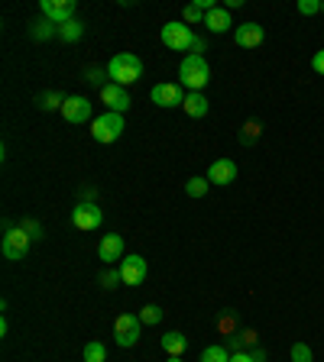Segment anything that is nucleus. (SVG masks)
Here are the masks:
<instances>
[{"mask_svg": "<svg viewBox=\"0 0 324 362\" xmlns=\"http://www.w3.org/2000/svg\"><path fill=\"white\" fill-rule=\"evenodd\" d=\"M81 36H85V23L81 20H69V23L59 26V39L62 42H78Z\"/></svg>", "mask_w": 324, "mask_h": 362, "instance_id": "21", "label": "nucleus"}, {"mask_svg": "<svg viewBox=\"0 0 324 362\" xmlns=\"http://www.w3.org/2000/svg\"><path fill=\"white\" fill-rule=\"evenodd\" d=\"M208 97H204V91H188L185 94V104H182V110H185L188 116H195V120H201V116H208Z\"/></svg>", "mask_w": 324, "mask_h": 362, "instance_id": "16", "label": "nucleus"}, {"mask_svg": "<svg viewBox=\"0 0 324 362\" xmlns=\"http://www.w3.org/2000/svg\"><path fill=\"white\" fill-rule=\"evenodd\" d=\"M62 116L69 120V123H85L88 116H91V100L81 97V94H71V97H65Z\"/></svg>", "mask_w": 324, "mask_h": 362, "instance_id": "12", "label": "nucleus"}, {"mask_svg": "<svg viewBox=\"0 0 324 362\" xmlns=\"http://www.w3.org/2000/svg\"><path fill=\"white\" fill-rule=\"evenodd\" d=\"M204 178H208L211 185L227 188L231 181H237V162H233V159H217V162H211V169Z\"/></svg>", "mask_w": 324, "mask_h": 362, "instance_id": "13", "label": "nucleus"}, {"mask_svg": "<svg viewBox=\"0 0 324 362\" xmlns=\"http://www.w3.org/2000/svg\"><path fill=\"white\" fill-rule=\"evenodd\" d=\"M30 36L36 39V42H42V39H52V36H59V26H55V23H49L46 16H39V20H33V23H30Z\"/></svg>", "mask_w": 324, "mask_h": 362, "instance_id": "20", "label": "nucleus"}, {"mask_svg": "<svg viewBox=\"0 0 324 362\" xmlns=\"http://www.w3.org/2000/svg\"><path fill=\"white\" fill-rule=\"evenodd\" d=\"M98 259L100 263H117V259H124V236H120V233H108L98 246Z\"/></svg>", "mask_w": 324, "mask_h": 362, "instance_id": "15", "label": "nucleus"}, {"mask_svg": "<svg viewBox=\"0 0 324 362\" xmlns=\"http://www.w3.org/2000/svg\"><path fill=\"white\" fill-rule=\"evenodd\" d=\"M100 100L108 104L110 114H127V110H130V104H133L130 91H127V88H120V85H114V81H108V85L100 88Z\"/></svg>", "mask_w": 324, "mask_h": 362, "instance_id": "11", "label": "nucleus"}, {"mask_svg": "<svg viewBox=\"0 0 324 362\" xmlns=\"http://www.w3.org/2000/svg\"><path fill=\"white\" fill-rule=\"evenodd\" d=\"M217 327H221V333L233 337V333H237V317H233V314H224L221 320H217Z\"/></svg>", "mask_w": 324, "mask_h": 362, "instance_id": "33", "label": "nucleus"}, {"mask_svg": "<svg viewBox=\"0 0 324 362\" xmlns=\"http://www.w3.org/2000/svg\"><path fill=\"white\" fill-rule=\"evenodd\" d=\"M146 275H149V265L143 255H124L120 259V278H124L127 288H139L146 282Z\"/></svg>", "mask_w": 324, "mask_h": 362, "instance_id": "8", "label": "nucleus"}, {"mask_svg": "<svg viewBox=\"0 0 324 362\" xmlns=\"http://www.w3.org/2000/svg\"><path fill=\"white\" fill-rule=\"evenodd\" d=\"M127 123H124V114H100L98 120L91 123V136L98 139V143H117V139L124 136Z\"/></svg>", "mask_w": 324, "mask_h": 362, "instance_id": "4", "label": "nucleus"}, {"mask_svg": "<svg viewBox=\"0 0 324 362\" xmlns=\"http://www.w3.org/2000/svg\"><path fill=\"white\" fill-rule=\"evenodd\" d=\"M256 330H237L233 337H227V349L231 353H247V349H256Z\"/></svg>", "mask_w": 324, "mask_h": 362, "instance_id": "18", "label": "nucleus"}, {"mask_svg": "<svg viewBox=\"0 0 324 362\" xmlns=\"http://www.w3.org/2000/svg\"><path fill=\"white\" fill-rule=\"evenodd\" d=\"M162 349L169 356H182L188 349V337L185 333H178V330H169L166 337H162Z\"/></svg>", "mask_w": 324, "mask_h": 362, "instance_id": "19", "label": "nucleus"}, {"mask_svg": "<svg viewBox=\"0 0 324 362\" xmlns=\"http://www.w3.org/2000/svg\"><path fill=\"white\" fill-rule=\"evenodd\" d=\"M260 136H262V123H260V120H247V123L240 126V143H243V146H253Z\"/></svg>", "mask_w": 324, "mask_h": 362, "instance_id": "22", "label": "nucleus"}, {"mask_svg": "<svg viewBox=\"0 0 324 362\" xmlns=\"http://www.w3.org/2000/svg\"><path fill=\"white\" fill-rule=\"evenodd\" d=\"M36 104H39V110H62V104H65V97L59 91H46V94H39L36 97Z\"/></svg>", "mask_w": 324, "mask_h": 362, "instance_id": "23", "label": "nucleus"}, {"mask_svg": "<svg viewBox=\"0 0 324 362\" xmlns=\"http://www.w3.org/2000/svg\"><path fill=\"white\" fill-rule=\"evenodd\" d=\"M204 26H208L211 32H227L233 26L231 10H227V7H214L208 16H204Z\"/></svg>", "mask_w": 324, "mask_h": 362, "instance_id": "17", "label": "nucleus"}, {"mask_svg": "<svg viewBox=\"0 0 324 362\" xmlns=\"http://www.w3.org/2000/svg\"><path fill=\"white\" fill-rule=\"evenodd\" d=\"M321 13H324V4H321Z\"/></svg>", "mask_w": 324, "mask_h": 362, "instance_id": "40", "label": "nucleus"}, {"mask_svg": "<svg viewBox=\"0 0 324 362\" xmlns=\"http://www.w3.org/2000/svg\"><path fill=\"white\" fill-rule=\"evenodd\" d=\"M208 188H211V181H208V178H201V175H195V178H188V181H185V194H188V198H204V194H208Z\"/></svg>", "mask_w": 324, "mask_h": 362, "instance_id": "24", "label": "nucleus"}, {"mask_svg": "<svg viewBox=\"0 0 324 362\" xmlns=\"http://www.w3.org/2000/svg\"><path fill=\"white\" fill-rule=\"evenodd\" d=\"M231 362H253L250 353H231Z\"/></svg>", "mask_w": 324, "mask_h": 362, "instance_id": "37", "label": "nucleus"}, {"mask_svg": "<svg viewBox=\"0 0 324 362\" xmlns=\"http://www.w3.org/2000/svg\"><path fill=\"white\" fill-rule=\"evenodd\" d=\"M108 359V349H104V343H98V339H91L85 346V362H104Z\"/></svg>", "mask_w": 324, "mask_h": 362, "instance_id": "27", "label": "nucleus"}, {"mask_svg": "<svg viewBox=\"0 0 324 362\" xmlns=\"http://www.w3.org/2000/svg\"><path fill=\"white\" fill-rule=\"evenodd\" d=\"M108 68H88L85 71V81H88V85H91V88H104V85H108Z\"/></svg>", "mask_w": 324, "mask_h": 362, "instance_id": "28", "label": "nucleus"}, {"mask_svg": "<svg viewBox=\"0 0 324 362\" xmlns=\"http://www.w3.org/2000/svg\"><path fill=\"white\" fill-rule=\"evenodd\" d=\"M250 356H253V362H266V353H262L260 346H256V349H250Z\"/></svg>", "mask_w": 324, "mask_h": 362, "instance_id": "38", "label": "nucleus"}, {"mask_svg": "<svg viewBox=\"0 0 324 362\" xmlns=\"http://www.w3.org/2000/svg\"><path fill=\"white\" fill-rule=\"evenodd\" d=\"M139 320H143V324H149V327L159 324V320H162V308H156V304H146V308L139 310Z\"/></svg>", "mask_w": 324, "mask_h": 362, "instance_id": "31", "label": "nucleus"}, {"mask_svg": "<svg viewBox=\"0 0 324 362\" xmlns=\"http://www.w3.org/2000/svg\"><path fill=\"white\" fill-rule=\"evenodd\" d=\"M30 233L23 230V227H10L7 224V233H4V243H0V249H4V259H10V263H20V259H26V253H30Z\"/></svg>", "mask_w": 324, "mask_h": 362, "instance_id": "3", "label": "nucleus"}, {"mask_svg": "<svg viewBox=\"0 0 324 362\" xmlns=\"http://www.w3.org/2000/svg\"><path fill=\"white\" fill-rule=\"evenodd\" d=\"M315 359V353H311V346H305V343H295L292 353H289V362H311Z\"/></svg>", "mask_w": 324, "mask_h": 362, "instance_id": "29", "label": "nucleus"}, {"mask_svg": "<svg viewBox=\"0 0 324 362\" xmlns=\"http://www.w3.org/2000/svg\"><path fill=\"white\" fill-rule=\"evenodd\" d=\"M204 16H208V10L201 7V4H188L185 7V13H182V23H204Z\"/></svg>", "mask_w": 324, "mask_h": 362, "instance_id": "26", "label": "nucleus"}, {"mask_svg": "<svg viewBox=\"0 0 324 362\" xmlns=\"http://www.w3.org/2000/svg\"><path fill=\"white\" fill-rule=\"evenodd\" d=\"M233 39H237V46L240 49H256V46H262V39H266V30H262L260 23H240L237 30H233Z\"/></svg>", "mask_w": 324, "mask_h": 362, "instance_id": "14", "label": "nucleus"}, {"mask_svg": "<svg viewBox=\"0 0 324 362\" xmlns=\"http://www.w3.org/2000/svg\"><path fill=\"white\" fill-rule=\"evenodd\" d=\"M139 327H143V320L133 314H120L114 320V339H117V346H137V339H139Z\"/></svg>", "mask_w": 324, "mask_h": 362, "instance_id": "7", "label": "nucleus"}, {"mask_svg": "<svg viewBox=\"0 0 324 362\" xmlns=\"http://www.w3.org/2000/svg\"><path fill=\"white\" fill-rule=\"evenodd\" d=\"M20 227L30 233V239H42V227H39V220H20Z\"/></svg>", "mask_w": 324, "mask_h": 362, "instance_id": "34", "label": "nucleus"}, {"mask_svg": "<svg viewBox=\"0 0 324 362\" xmlns=\"http://www.w3.org/2000/svg\"><path fill=\"white\" fill-rule=\"evenodd\" d=\"M124 278H120V269H108V272H100V288H108V291H114L117 285H120Z\"/></svg>", "mask_w": 324, "mask_h": 362, "instance_id": "30", "label": "nucleus"}, {"mask_svg": "<svg viewBox=\"0 0 324 362\" xmlns=\"http://www.w3.org/2000/svg\"><path fill=\"white\" fill-rule=\"evenodd\" d=\"M71 224L78 227V230H98L100 224H104V210L98 207V200H81V204H75L71 207Z\"/></svg>", "mask_w": 324, "mask_h": 362, "instance_id": "6", "label": "nucleus"}, {"mask_svg": "<svg viewBox=\"0 0 324 362\" xmlns=\"http://www.w3.org/2000/svg\"><path fill=\"white\" fill-rule=\"evenodd\" d=\"M192 39H195V32L188 23H175V20H172V23L162 26V46L172 49V52H188V49H192Z\"/></svg>", "mask_w": 324, "mask_h": 362, "instance_id": "5", "label": "nucleus"}, {"mask_svg": "<svg viewBox=\"0 0 324 362\" xmlns=\"http://www.w3.org/2000/svg\"><path fill=\"white\" fill-rule=\"evenodd\" d=\"M211 81V68L204 62V55H185L178 65V85L188 91H204V85Z\"/></svg>", "mask_w": 324, "mask_h": 362, "instance_id": "2", "label": "nucleus"}, {"mask_svg": "<svg viewBox=\"0 0 324 362\" xmlns=\"http://www.w3.org/2000/svg\"><path fill=\"white\" fill-rule=\"evenodd\" d=\"M311 68H315L318 75H324V49H318V52L311 55Z\"/></svg>", "mask_w": 324, "mask_h": 362, "instance_id": "36", "label": "nucleus"}, {"mask_svg": "<svg viewBox=\"0 0 324 362\" xmlns=\"http://www.w3.org/2000/svg\"><path fill=\"white\" fill-rule=\"evenodd\" d=\"M149 97H153L156 107H182L185 104V88L178 85V81H159Z\"/></svg>", "mask_w": 324, "mask_h": 362, "instance_id": "9", "label": "nucleus"}, {"mask_svg": "<svg viewBox=\"0 0 324 362\" xmlns=\"http://www.w3.org/2000/svg\"><path fill=\"white\" fill-rule=\"evenodd\" d=\"M39 13L46 16L49 23L62 26L69 20H75V0H42L39 4Z\"/></svg>", "mask_w": 324, "mask_h": 362, "instance_id": "10", "label": "nucleus"}, {"mask_svg": "<svg viewBox=\"0 0 324 362\" xmlns=\"http://www.w3.org/2000/svg\"><path fill=\"white\" fill-rule=\"evenodd\" d=\"M201 362H231V349L227 346H208L204 353H201Z\"/></svg>", "mask_w": 324, "mask_h": 362, "instance_id": "25", "label": "nucleus"}, {"mask_svg": "<svg viewBox=\"0 0 324 362\" xmlns=\"http://www.w3.org/2000/svg\"><path fill=\"white\" fill-rule=\"evenodd\" d=\"M108 75H110V81H114V85H120V88L137 85L139 78H143V59H139V55H133V52L114 55V59L108 62Z\"/></svg>", "mask_w": 324, "mask_h": 362, "instance_id": "1", "label": "nucleus"}, {"mask_svg": "<svg viewBox=\"0 0 324 362\" xmlns=\"http://www.w3.org/2000/svg\"><path fill=\"white\" fill-rule=\"evenodd\" d=\"M321 4L324 0H299V7L295 10H299L301 16H315V13H321Z\"/></svg>", "mask_w": 324, "mask_h": 362, "instance_id": "32", "label": "nucleus"}, {"mask_svg": "<svg viewBox=\"0 0 324 362\" xmlns=\"http://www.w3.org/2000/svg\"><path fill=\"white\" fill-rule=\"evenodd\" d=\"M169 362H182V356H169Z\"/></svg>", "mask_w": 324, "mask_h": 362, "instance_id": "39", "label": "nucleus"}, {"mask_svg": "<svg viewBox=\"0 0 324 362\" xmlns=\"http://www.w3.org/2000/svg\"><path fill=\"white\" fill-rule=\"evenodd\" d=\"M204 49H208V42H204L201 36H195V39H192V49H188V55H204Z\"/></svg>", "mask_w": 324, "mask_h": 362, "instance_id": "35", "label": "nucleus"}]
</instances>
